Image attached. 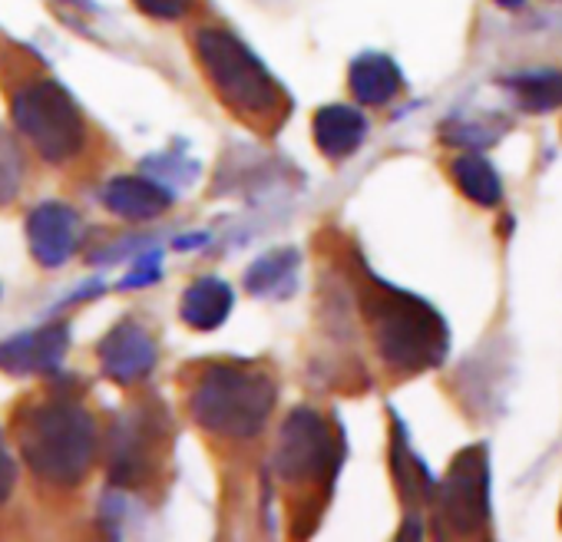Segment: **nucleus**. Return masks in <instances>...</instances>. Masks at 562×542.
<instances>
[{
	"label": "nucleus",
	"mask_w": 562,
	"mask_h": 542,
	"mask_svg": "<svg viewBox=\"0 0 562 542\" xmlns=\"http://www.w3.org/2000/svg\"><path fill=\"white\" fill-rule=\"evenodd\" d=\"M364 308H368L378 354L391 368L417 374L443 364L450 348V331L434 305H427L411 292L384 285L378 275H371V292L364 295Z\"/></svg>",
	"instance_id": "2"
},
{
	"label": "nucleus",
	"mask_w": 562,
	"mask_h": 542,
	"mask_svg": "<svg viewBox=\"0 0 562 542\" xmlns=\"http://www.w3.org/2000/svg\"><path fill=\"white\" fill-rule=\"evenodd\" d=\"M21 182V156L8 136H0V202L14 199Z\"/></svg>",
	"instance_id": "19"
},
{
	"label": "nucleus",
	"mask_w": 562,
	"mask_h": 542,
	"mask_svg": "<svg viewBox=\"0 0 562 542\" xmlns=\"http://www.w3.org/2000/svg\"><path fill=\"white\" fill-rule=\"evenodd\" d=\"M133 4L156 21H179L189 11V0H133Z\"/></svg>",
	"instance_id": "20"
},
{
	"label": "nucleus",
	"mask_w": 562,
	"mask_h": 542,
	"mask_svg": "<svg viewBox=\"0 0 562 542\" xmlns=\"http://www.w3.org/2000/svg\"><path fill=\"white\" fill-rule=\"evenodd\" d=\"M496 4H499V8H506V11H519V8L526 4V0H496Z\"/></svg>",
	"instance_id": "23"
},
{
	"label": "nucleus",
	"mask_w": 562,
	"mask_h": 542,
	"mask_svg": "<svg viewBox=\"0 0 562 542\" xmlns=\"http://www.w3.org/2000/svg\"><path fill=\"white\" fill-rule=\"evenodd\" d=\"M348 83H351V93L358 97V103L384 106L401 93L404 77H401V67L387 54H361L351 64Z\"/></svg>",
	"instance_id": "14"
},
{
	"label": "nucleus",
	"mask_w": 562,
	"mask_h": 542,
	"mask_svg": "<svg viewBox=\"0 0 562 542\" xmlns=\"http://www.w3.org/2000/svg\"><path fill=\"white\" fill-rule=\"evenodd\" d=\"M453 179H457L460 192H463L470 202H476V205L493 208V205H499V199H503L499 172H496L483 156H476V153H467V156H460V159L453 162Z\"/></svg>",
	"instance_id": "17"
},
{
	"label": "nucleus",
	"mask_w": 562,
	"mask_h": 542,
	"mask_svg": "<svg viewBox=\"0 0 562 542\" xmlns=\"http://www.w3.org/2000/svg\"><path fill=\"white\" fill-rule=\"evenodd\" d=\"M503 87L516 97V103L526 113H546V110L562 106V70H552V67L519 70L506 77Z\"/></svg>",
	"instance_id": "16"
},
{
	"label": "nucleus",
	"mask_w": 562,
	"mask_h": 542,
	"mask_svg": "<svg viewBox=\"0 0 562 542\" xmlns=\"http://www.w3.org/2000/svg\"><path fill=\"white\" fill-rule=\"evenodd\" d=\"M18 447L41 483L70 489L87 479L100 450V430L90 407L70 387H60L24 410Z\"/></svg>",
	"instance_id": "1"
},
{
	"label": "nucleus",
	"mask_w": 562,
	"mask_h": 542,
	"mask_svg": "<svg viewBox=\"0 0 562 542\" xmlns=\"http://www.w3.org/2000/svg\"><path fill=\"white\" fill-rule=\"evenodd\" d=\"M70 348V328L67 325H41L27 328L8 341H0V371L4 374H47L54 371Z\"/></svg>",
	"instance_id": "10"
},
{
	"label": "nucleus",
	"mask_w": 562,
	"mask_h": 542,
	"mask_svg": "<svg viewBox=\"0 0 562 542\" xmlns=\"http://www.w3.org/2000/svg\"><path fill=\"white\" fill-rule=\"evenodd\" d=\"M103 205L120 215V218H130V222H146V218H156L162 215L169 205H172V195L153 182V179H143V176H116L103 185Z\"/></svg>",
	"instance_id": "13"
},
{
	"label": "nucleus",
	"mask_w": 562,
	"mask_h": 542,
	"mask_svg": "<svg viewBox=\"0 0 562 542\" xmlns=\"http://www.w3.org/2000/svg\"><path fill=\"white\" fill-rule=\"evenodd\" d=\"M199 67L215 97L245 120H278L285 110V93L268 67L225 27H202L192 41Z\"/></svg>",
	"instance_id": "3"
},
{
	"label": "nucleus",
	"mask_w": 562,
	"mask_h": 542,
	"mask_svg": "<svg viewBox=\"0 0 562 542\" xmlns=\"http://www.w3.org/2000/svg\"><path fill=\"white\" fill-rule=\"evenodd\" d=\"M11 116L18 133L54 166L77 159L87 149V120L64 83L34 77L11 97Z\"/></svg>",
	"instance_id": "5"
},
{
	"label": "nucleus",
	"mask_w": 562,
	"mask_h": 542,
	"mask_svg": "<svg viewBox=\"0 0 562 542\" xmlns=\"http://www.w3.org/2000/svg\"><path fill=\"white\" fill-rule=\"evenodd\" d=\"M156 258H159V255L143 258V261L133 268V279H126V285H149V282H156Z\"/></svg>",
	"instance_id": "22"
},
{
	"label": "nucleus",
	"mask_w": 562,
	"mask_h": 542,
	"mask_svg": "<svg viewBox=\"0 0 562 542\" xmlns=\"http://www.w3.org/2000/svg\"><path fill=\"white\" fill-rule=\"evenodd\" d=\"M440 509L457 532H476L490 522V460L483 443L453 460L440 483Z\"/></svg>",
	"instance_id": "7"
},
{
	"label": "nucleus",
	"mask_w": 562,
	"mask_h": 542,
	"mask_svg": "<svg viewBox=\"0 0 562 542\" xmlns=\"http://www.w3.org/2000/svg\"><path fill=\"white\" fill-rule=\"evenodd\" d=\"M341 466V440L328 427V420L312 407H295L281 427L274 470L289 483L322 479L331 483Z\"/></svg>",
	"instance_id": "6"
},
{
	"label": "nucleus",
	"mask_w": 562,
	"mask_h": 542,
	"mask_svg": "<svg viewBox=\"0 0 562 542\" xmlns=\"http://www.w3.org/2000/svg\"><path fill=\"white\" fill-rule=\"evenodd\" d=\"M103 374L116 384H136L156 368V341L139 321H120L100 341Z\"/></svg>",
	"instance_id": "11"
},
{
	"label": "nucleus",
	"mask_w": 562,
	"mask_h": 542,
	"mask_svg": "<svg viewBox=\"0 0 562 542\" xmlns=\"http://www.w3.org/2000/svg\"><path fill=\"white\" fill-rule=\"evenodd\" d=\"M295 268H299V255L292 248H281L271 255H261L245 275V289L251 295H281L292 279H295Z\"/></svg>",
	"instance_id": "18"
},
{
	"label": "nucleus",
	"mask_w": 562,
	"mask_h": 542,
	"mask_svg": "<svg viewBox=\"0 0 562 542\" xmlns=\"http://www.w3.org/2000/svg\"><path fill=\"white\" fill-rule=\"evenodd\" d=\"M83 222L67 202H41L27 215V245L44 268L67 264L80 248Z\"/></svg>",
	"instance_id": "9"
},
{
	"label": "nucleus",
	"mask_w": 562,
	"mask_h": 542,
	"mask_svg": "<svg viewBox=\"0 0 562 542\" xmlns=\"http://www.w3.org/2000/svg\"><path fill=\"white\" fill-rule=\"evenodd\" d=\"M274 407V381L245 364H212L192 387L189 410L205 433L251 440L265 430Z\"/></svg>",
	"instance_id": "4"
},
{
	"label": "nucleus",
	"mask_w": 562,
	"mask_h": 542,
	"mask_svg": "<svg viewBox=\"0 0 562 542\" xmlns=\"http://www.w3.org/2000/svg\"><path fill=\"white\" fill-rule=\"evenodd\" d=\"M156 437H159V424L143 407L116 420L106 443V470L116 486H139L149 476L159 447Z\"/></svg>",
	"instance_id": "8"
},
{
	"label": "nucleus",
	"mask_w": 562,
	"mask_h": 542,
	"mask_svg": "<svg viewBox=\"0 0 562 542\" xmlns=\"http://www.w3.org/2000/svg\"><path fill=\"white\" fill-rule=\"evenodd\" d=\"M232 289L215 279V275H205L199 282H192L186 292H182V305H179V315L189 328L195 331H215L228 312H232Z\"/></svg>",
	"instance_id": "15"
},
{
	"label": "nucleus",
	"mask_w": 562,
	"mask_h": 542,
	"mask_svg": "<svg viewBox=\"0 0 562 542\" xmlns=\"http://www.w3.org/2000/svg\"><path fill=\"white\" fill-rule=\"evenodd\" d=\"M14 486H18V463L4 443V433H0V503H8Z\"/></svg>",
	"instance_id": "21"
},
{
	"label": "nucleus",
	"mask_w": 562,
	"mask_h": 542,
	"mask_svg": "<svg viewBox=\"0 0 562 542\" xmlns=\"http://www.w3.org/2000/svg\"><path fill=\"white\" fill-rule=\"evenodd\" d=\"M312 133H315V146L328 159H348V156H355L364 146V139H368V120L355 106L331 103V106H322L315 113Z\"/></svg>",
	"instance_id": "12"
}]
</instances>
